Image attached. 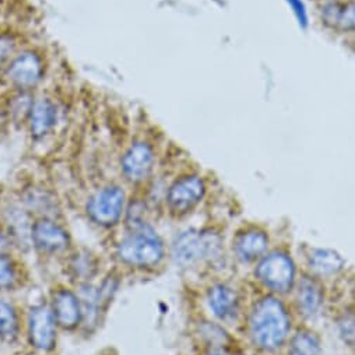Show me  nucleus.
I'll return each instance as SVG.
<instances>
[{
    "label": "nucleus",
    "instance_id": "1",
    "mask_svg": "<svg viewBox=\"0 0 355 355\" xmlns=\"http://www.w3.org/2000/svg\"><path fill=\"white\" fill-rule=\"evenodd\" d=\"M290 326L286 306L275 297L259 300L250 312V336L254 344L264 351L279 349L287 340Z\"/></svg>",
    "mask_w": 355,
    "mask_h": 355
},
{
    "label": "nucleus",
    "instance_id": "2",
    "mask_svg": "<svg viewBox=\"0 0 355 355\" xmlns=\"http://www.w3.org/2000/svg\"><path fill=\"white\" fill-rule=\"evenodd\" d=\"M118 254L128 264L147 268V266L157 264L162 259L164 246L148 225L139 224L137 230L121 242Z\"/></svg>",
    "mask_w": 355,
    "mask_h": 355
},
{
    "label": "nucleus",
    "instance_id": "3",
    "mask_svg": "<svg viewBox=\"0 0 355 355\" xmlns=\"http://www.w3.org/2000/svg\"><path fill=\"white\" fill-rule=\"evenodd\" d=\"M220 250V236L205 231H187L178 236L172 245V256L176 263L182 266H191L203 259L216 256Z\"/></svg>",
    "mask_w": 355,
    "mask_h": 355
},
{
    "label": "nucleus",
    "instance_id": "4",
    "mask_svg": "<svg viewBox=\"0 0 355 355\" xmlns=\"http://www.w3.org/2000/svg\"><path fill=\"white\" fill-rule=\"evenodd\" d=\"M256 277L273 291L287 293L295 280L294 263L287 253L273 252L261 259L256 269Z\"/></svg>",
    "mask_w": 355,
    "mask_h": 355
},
{
    "label": "nucleus",
    "instance_id": "5",
    "mask_svg": "<svg viewBox=\"0 0 355 355\" xmlns=\"http://www.w3.org/2000/svg\"><path fill=\"white\" fill-rule=\"evenodd\" d=\"M123 206V191L119 187H107L90 199L87 205V213L94 223L103 227H111L119 221Z\"/></svg>",
    "mask_w": 355,
    "mask_h": 355
},
{
    "label": "nucleus",
    "instance_id": "6",
    "mask_svg": "<svg viewBox=\"0 0 355 355\" xmlns=\"http://www.w3.org/2000/svg\"><path fill=\"white\" fill-rule=\"evenodd\" d=\"M44 76L42 59L33 51H26L17 55L6 70V77L10 84L20 92H28L34 88Z\"/></svg>",
    "mask_w": 355,
    "mask_h": 355
},
{
    "label": "nucleus",
    "instance_id": "7",
    "mask_svg": "<svg viewBox=\"0 0 355 355\" xmlns=\"http://www.w3.org/2000/svg\"><path fill=\"white\" fill-rule=\"evenodd\" d=\"M205 191V182L199 176H184L169 188L166 195L168 206L176 214H185L203 199Z\"/></svg>",
    "mask_w": 355,
    "mask_h": 355
},
{
    "label": "nucleus",
    "instance_id": "8",
    "mask_svg": "<svg viewBox=\"0 0 355 355\" xmlns=\"http://www.w3.org/2000/svg\"><path fill=\"white\" fill-rule=\"evenodd\" d=\"M154 164L153 148L143 141L135 143L122 158L125 176L132 182H140L148 176Z\"/></svg>",
    "mask_w": 355,
    "mask_h": 355
},
{
    "label": "nucleus",
    "instance_id": "9",
    "mask_svg": "<svg viewBox=\"0 0 355 355\" xmlns=\"http://www.w3.org/2000/svg\"><path fill=\"white\" fill-rule=\"evenodd\" d=\"M30 338L31 343L44 351L55 345V323L51 311L46 306H35L30 315Z\"/></svg>",
    "mask_w": 355,
    "mask_h": 355
},
{
    "label": "nucleus",
    "instance_id": "10",
    "mask_svg": "<svg viewBox=\"0 0 355 355\" xmlns=\"http://www.w3.org/2000/svg\"><path fill=\"white\" fill-rule=\"evenodd\" d=\"M33 239L38 249L58 252L67 246L69 236L64 230L49 220H40L33 228Z\"/></svg>",
    "mask_w": 355,
    "mask_h": 355
},
{
    "label": "nucleus",
    "instance_id": "11",
    "mask_svg": "<svg viewBox=\"0 0 355 355\" xmlns=\"http://www.w3.org/2000/svg\"><path fill=\"white\" fill-rule=\"evenodd\" d=\"M295 300L300 312L306 318H313L319 313L323 305V291L320 284L315 279L304 276L298 283Z\"/></svg>",
    "mask_w": 355,
    "mask_h": 355
},
{
    "label": "nucleus",
    "instance_id": "12",
    "mask_svg": "<svg viewBox=\"0 0 355 355\" xmlns=\"http://www.w3.org/2000/svg\"><path fill=\"white\" fill-rule=\"evenodd\" d=\"M269 246V238L264 232L250 230L239 234L234 241L235 254L243 261H253L264 254Z\"/></svg>",
    "mask_w": 355,
    "mask_h": 355
},
{
    "label": "nucleus",
    "instance_id": "13",
    "mask_svg": "<svg viewBox=\"0 0 355 355\" xmlns=\"http://www.w3.org/2000/svg\"><path fill=\"white\" fill-rule=\"evenodd\" d=\"M207 298L210 309L218 319L228 320L235 318L238 313V295L231 287L225 284H217L210 288Z\"/></svg>",
    "mask_w": 355,
    "mask_h": 355
},
{
    "label": "nucleus",
    "instance_id": "14",
    "mask_svg": "<svg viewBox=\"0 0 355 355\" xmlns=\"http://www.w3.org/2000/svg\"><path fill=\"white\" fill-rule=\"evenodd\" d=\"M28 121H30L31 135L35 139H41L46 136L56 123V108L53 103L46 98L34 101L28 115Z\"/></svg>",
    "mask_w": 355,
    "mask_h": 355
},
{
    "label": "nucleus",
    "instance_id": "15",
    "mask_svg": "<svg viewBox=\"0 0 355 355\" xmlns=\"http://www.w3.org/2000/svg\"><path fill=\"white\" fill-rule=\"evenodd\" d=\"M53 313L56 322L64 329H73L81 319L80 302L70 291H59L53 297Z\"/></svg>",
    "mask_w": 355,
    "mask_h": 355
},
{
    "label": "nucleus",
    "instance_id": "16",
    "mask_svg": "<svg viewBox=\"0 0 355 355\" xmlns=\"http://www.w3.org/2000/svg\"><path fill=\"white\" fill-rule=\"evenodd\" d=\"M309 268L319 276H334L344 269V260L341 256L330 249H315L309 259Z\"/></svg>",
    "mask_w": 355,
    "mask_h": 355
},
{
    "label": "nucleus",
    "instance_id": "17",
    "mask_svg": "<svg viewBox=\"0 0 355 355\" xmlns=\"http://www.w3.org/2000/svg\"><path fill=\"white\" fill-rule=\"evenodd\" d=\"M324 21L341 30H355V2L340 6L331 3L324 9Z\"/></svg>",
    "mask_w": 355,
    "mask_h": 355
},
{
    "label": "nucleus",
    "instance_id": "18",
    "mask_svg": "<svg viewBox=\"0 0 355 355\" xmlns=\"http://www.w3.org/2000/svg\"><path fill=\"white\" fill-rule=\"evenodd\" d=\"M288 355H322L318 336L309 330L298 331L290 343Z\"/></svg>",
    "mask_w": 355,
    "mask_h": 355
},
{
    "label": "nucleus",
    "instance_id": "19",
    "mask_svg": "<svg viewBox=\"0 0 355 355\" xmlns=\"http://www.w3.org/2000/svg\"><path fill=\"white\" fill-rule=\"evenodd\" d=\"M19 324L13 308L5 301H0V338L13 341L17 337Z\"/></svg>",
    "mask_w": 355,
    "mask_h": 355
},
{
    "label": "nucleus",
    "instance_id": "20",
    "mask_svg": "<svg viewBox=\"0 0 355 355\" xmlns=\"http://www.w3.org/2000/svg\"><path fill=\"white\" fill-rule=\"evenodd\" d=\"M338 330L344 343L355 345V308L343 313L338 320Z\"/></svg>",
    "mask_w": 355,
    "mask_h": 355
},
{
    "label": "nucleus",
    "instance_id": "21",
    "mask_svg": "<svg viewBox=\"0 0 355 355\" xmlns=\"http://www.w3.org/2000/svg\"><path fill=\"white\" fill-rule=\"evenodd\" d=\"M15 280L16 275L12 261L5 256H0V290L10 288L15 284Z\"/></svg>",
    "mask_w": 355,
    "mask_h": 355
},
{
    "label": "nucleus",
    "instance_id": "22",
    "mask_svg": "<svg viewBox=\"0 0 355 355\" xmlns=\"http://www.w3.org/2000/svg\"><path fill=\"white\" fill-rule=\"evenodd\" d=\"M288 5L291 6L294 15L297 16L300 24L302 27H306L308 24V16H306V10H305V6L302 3V0H287Z\"/></svg>",
    "mask_w": 355,
    "mask_h": 355
},
{
    "label": "nucleus",
    "instance_id": "23",
    "mask_svg": "<svg viewBox=\"0 0 355 355\" xmlns=\"http://www.w3.org/2000/svg\"><path fill=\"white\" fill-rule=\"evenodd\" d=\"M15 52V42L9 37H0V60L8 59Z\"/></svg>",
    "mask_w": 355,
    "mask_h": 355
},
{
    "label": "nucleus",
    "instance_id": "24",
    "mask_svg": "<svg viewBox=\"0 0 355 355\" xmlns=\"http://www.w3.org/2000/svg\"><path fill=\"white\" fill-rule=\"evenodd\" d=\"M5 248H6V239H5V236L2 234H0V254H2Z\"/></svg>",
    "mask_w": 355,
    "mask_h": 355
},
{
    "label": "nucleus",
    "instance_id": "25",
    "mask_svg": "<svg viewBox=\"0 0 355 355\" xmlns=\"http://www.w3.org/2000/svg\"><path fill=\"white\" fill-rule=\"evenodd\" d=\"M209 355H230V354H227V352H224V351H221V349H214V351H211Z\"/></svg>",
    "mask_w": 355,
    "mask_h": 355
}]
</instances>
